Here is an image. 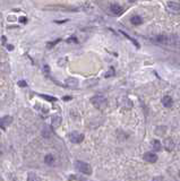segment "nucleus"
I'll list each match as a JSON object with an SVG mask.
<instances>
[{
    "mask_svg": "<svg viewBox=\"0 0 180 181\" xmlns=\"http://www.w3.org/2000/svg\"><path fill=\"white\" fill-rule=\"evenodd\" d=\"M61 117L60 115H58V114H56V115H53L51 119V124H52V127L53 128H58L60 124H61Z\"/></svg>",
    "mask_w": 180,
    "mask_h": 181,
    "instance_id": "nucleus-12",
    "label": "nucleus"
},
{
    "mask_svg": "<svg viewBox=\"0 0 180 181\" xmlns=\"http://www.w3.org/2000/svg\"><path fill=\"white\" fill-rule=\"evenodd\" d=\"M152 147H153V150L155 152H160V150H162V144H161V142L158 139H153L152 140Z\"/></svg>",
    "mask_w": 180,
    "mask_h": 181,
    "instance_id": "nucleus-14",
    "label": "nucleus"
},
{
    "mask_svg": "<svg viewBox=\"0 0 180 181\" xmlns=\"http://www.w3.org/2000/svg\"><path fill=\"white\" fill-rule=\"evenodd\" d=\"M27 181H41V179H40V177L37 174L33 173V172H30L28 176H27Z\"/></svg>",
    "mask_w": 180,
    "mask_h": 181,
    "instance_id": "nucleus-15",
    "label": "nucleus"
},
{
    "mask_svg": "<svg viewBox=\"0 0 180 181\" xmlns=\"http://www.w3.org/2000/svg\"><path fill=\"white\" fill-rule=\"evenodd\" d=\"M63 100H66V101H68V100H72V96H65V98H63Z\"/></svg>",
    "mask_w": 180,
    "mask_h": 181,
    "instance_id": "nucleus-28",
    "label": "nucleus"
},
{
    "mask_svg": "<svg viewBox=\"0 0 180 181\" xmlns=\"http://www.w3.org/2000/svg\"><path fill=\"white\" fill-rule=\"evenodd\" d=\"M163 145H164V148L168 150V152H171V150H173V148H175V142H173V139H171V138H167V139L164 140Z\"/></svg>",
    "mask_w": 180,
    "mask_h": 181,
    "instance_id": "nucleus-10",
    "label": "nucleus"
},
{
    "mask_svg": "<svg viewBox=\"0 0 180 181\" xmlns=\"http://www.w3.org/2000/svg\"><path fill=\"white\" fill-rule=\"evenodd\" d=\"M151 41H154L156 43H159V44H176L178 40H177L176 36H168L163 35V34H160V35L152 37Z\"/></svg>",
    "mask_w": 180,
    "mask_h": 181,
    "instance_id": "nucleus-1",
    "label": "nucleus"
},
{
    "mask_svg": "<svg viewBox=\"0 0 180 181\" xmlns=\"http://www.w3.org/2000/svg\"><path fill=\"white\" fill-rule=\"evenodd\" d=\"M67 42H75V43H77V40H76L74 36H72V37H70V39H68Z\"/></svg>",
    "mask_w": 180,
    "mask_h": 181,
    "instance_id": "nucleus-24",
    "label": "nucleus"
},
{
    "mask_svg": "<svg viewBox=\"0 0 180 181\" xmlns=\"http://www.w3.org/2000/svg\"><path fill=\"white\" fill-rule=\"evenodd\" d=\"M65 86L68 88H76L78 86V79L75 77H69L65 80Z\"/></svg>",
    "mask_w": 180,
    "mask_h": 181,
    "instance_id": "nucleus-8",
    "label": "nucleus"
},
{
    "mask_svg": "<svg viewBox=\"0 0 180 181\" xmlns=\"http://www.w3.org/2000/svg\"><path fill=\"white\" fill-rule=\"evenodd\" d=\"M53 161H55V157H53V155H51V154H48V155L44 157V162H46V164H52Z\"/></svg>",
    "mask_w": 180,
    "mask_h": 181,
    "instance_id": "nucleus-17",
    "label": "nucleus"
},
{
    "mask_svg": "<svg viewBox=\"0 0 180 181\" xmlns=\"http://www.w3.org/2000/svg\"><path fill=\"white\" fill-rule=\"evenodd\" d=\"M68 137H69V140L74 144H81L84 140V135L78 133V131H72L68 135Z\"/></svg>",
    "mask_w": 180,
    "mask_h": 181,
    "instance_id": "nucleus-4",
    "label": "nucleus"
},
{
    "mask_svg": "<svg viewBox=\"0 0 180 181\" xmlns=\"http://www.w3.org/2000/svg\"><path fill=\"white\" fill-rule=\"evenodd\" d=\"M179 177H180V172H179Z\"/></svg>",
    "mask_w": 180,
    "mask_h": 181,
    "instance_id": "nucleus-30",
    "label": "nucleus"
},
{
    "mask_svg": "<svg viewBox=\"0 0 180 181\" xmlns=\"http://www.w3.org/2000/svg\"><path fill=\"white\" fill-rule=\"evenodd\" d=\"M129 1H130V2H135V1H136V0H129Z\"/></svg>",
    "mask_w": 180,
    "mask_h": 181,
    "instance_id": "nucleus-29",
    "label": "nucleus"
},
{
    "mask_svg": "<svg viewBox=\"0 0 180 181\" xmlns=\"http://www.w3.org/2000/svg\"><path fill=\"white\" fill-rule=\"evenodd\" d=\"M144 161L149 162V163H155L158 161V155L153 153V152H146L144 155H143Z\"/></svg>",
    "mask_w": 180,
    "mask_h": 181,
    "instance_id": "nucleus-7",
    "label": "nucleus"
},
{
    "mask_svg": "<svg viewBox=\"0 0 180 181\" xmlns=\"http://www.w3.org/2000/svg\"><path fill=\"white\" fill-rule=\"evenodd\" d=\"M43 98H46V100H48V101H50V102H55V101H57L56 98H52V96H49V95H41Z\"/></svg>",
    "mask_w": 180,
    "mask_h": 181,
    "instance_id": "nucleus-19",
    "label": "nucleus"
},
{
    "mask_svg": "<svg viewBox=\"0 0 180 181\" xmlns=\"http://www.w3.org/2000/svg\"><path fill=\"white\" fill-rule=\"evenodd\" d=\"M6 42H7V39H6V36H1V44H2V45H5L6 44Z\"/></svg>",
    "mask_w": 180,
    "mask_h": 181,
    "instance_id": "nucleus-23",
    "label": "nucleus"
},
{
    "mask_svg": "<svg viewBox=\"0 0 180 181\" xmlns=\"http://www.w3.org/2000/svg\"><path fill=\"white\" fill-rule=\"evenodd\" d=\"M91 103L99 110H104V109L108 107V101L107 98L102 96V95H95L91 98Z\"/></svg>",
    "mask_w": 180,
    "mask_h": 181,
    "instance_id": "nucleus-2",
    "label": "nucleus"
},
{
    "mask_svg": "<svg viewBox=\"0 0 180 181\" xmlns=\"http://www.w3.org/2000/svg\"><path fill=\"white\" fill-rule=\"evenodd\" d=\"M75 166H76V170L78 172H82L84 174H91L92 173V168L91 165L86 163V162H83V161H76L75 162Z\"/></svg>",
    "mask_w": 180,
    "mask_h": 181,
    "instance_id": "nucleus-3",
    "label": "nucleus"
},
{
    "mask_svg": "<svg viewBox=\"0 0 180 181\" xmlns=\"http://www.w3.org/2000/svg\"><path fill=\"white\" fill-rule=\"evenodd\" d=\"M43 70L46 72H50V67H49V66H44V67H43Z\"/></svg>",
    "mask_w": 180,
    "mask_h": 181,
    "instance_id": "nucleus-25",
    "label": "nucleus"
},
{
    "mask_svg": "<svg viewBox=\"0 0 180 181\" xmlns=\"http://www.w3.org/2000/svg\"><path fill=\"white\" fill-rule=\"evenodd\" d=\"M7 49H8L9 51H13V50H14V47H13V45H10V44H8V45H7Z\"/></svg>",
    "mask_w": 180,
    "mask_h": 181,
    "instance_id": "nucleus-27",
    "label": "nucleus"
},
{
    "mask_svg": "<svg viewBox=\"0 0 180 181\" xmlns=\"http://www.w3.org/2000/svg\"><path fill=\"white\" fill-rule=\"evenodd\" d=\"M112 75H114V68L111 67V69H110V72H107V74H105V77L108 78V77H110V76H112Z\"/></svg>",
    "mask_w": 180,
    "mask_h": 181,
    "instance_id": "nucleus-21",
    "label": "nucleus"
},
{
    "mask_svg": "<svg viewBox=\"0 0 180 181\" xmlns=\"http://www.w3.org/2000/svg\"><path fill=\"white\" fill-rule=\"evenodd\" d=\"M130 23H131L133 25L138 26V25H140V24L143 23V18H142L140 16H138V15H135V16H133V17L130 18Z\"/></svg>",
    "mask_w": 180,
    "mask_h": 181,
    "instance_id": "nucleus-13",
    "label": "nucleus"
},
{
    "mask_svg": "<svg viewBox=\"0 0 180 181\" xmlns=\"http://www.w3.org/2000/svg\"><path fill=\"white\" fill-rule=\"evenodd\" d=\"M11 122H13V117H10V115H5V117H2L1 120H0L1 128H2V129H6V127H8Z\"/></svg>",
    "mask_w": 180,
    "mask_h": 181,
    "instance_id": "nucleus-9",
    "label": "nucleus"
},
{
    "mask_svg": "<svg viewBox=\"0 0 180 181\" xmlns=\"http://www.w3.org/2000/svg\"><path fill=\"white\" fill-rule=\"evenodd\" d=\"M18 21H19V23H22V24H26V23H27V18L24 17V16H21V17L18 18Z\"/></svg>",
    "mask_w": 180,
    "mask_h": 181,
    "instance_id": "nucleus-22",
    "label": "nucleus"
},
{
    "mask_svg": "<svg viewBox=\"0 0 180 181\" xmlns=\"http://www.w3.org/2000/svg\"><path fill=\"white\" fill-rule=\"evenodd\" d=\"M18 86H19V87H26V86H27V83H26L25 80H23V79H22V80H18Z\"/></svg>",
    "mask_w": 180,
    "mask_h": 181,
    "instance_id": "nucleus-20",
    "label": "nucleus"
},
{
    "mask_svg": "<svg viewBox=\"0 0 180 181\" xmlns=\"http://www.w3.org/2000/svg\"><path fill=\"white\" fill-rule=\"evenodd\" d=\"M110 11L112 13L113 15L120 16V15H122V14H124L125 9L120 5H117V4H112V5L110 6Z\"/></svg>",
    "mask_w": 180,
    "mask_h": 181,
    "instance_id": "nucleus-6",
    "label": "nucleus"
},
{
    "mask_svg": "<svg viewBox=\"0 0 180 181\" xmlns=\"http://www.w3.org/2000/svg\"><path fill=\"white\" fill-rule=\"evenodd\" d=\"M152 181H162V178L161 177H155V178H153Z\"/></svg>",
    "mask_w": 180,
    "mask_h": 181,
    "instance_id": "nucleus-26",
    "label": "nucleus"
},
{
    "mask_svg": "<svg viewBox=\"0 0 180 181\" xmlns=\"http://www.w3.org/2000/svg\"><path fill=\"white\" fill-rule=\"evenodd\" d=\"M120 33H121V34H122V35H124L125 37H127V39H128V40H130V41L133 42V44H134V45H136V47H137V48H139V44H138V42L136 41V40H134V39H133V37H131V36H129L128 34H127V33H126V32H122V31H120Z\"/></svg>",
    "mask_w": 180,
    "mask_h": 181,
    "instance_id": "nucleus-16",
    "label": "nucleus"
},
{
    "mask_svg": "<svg viewBox=\"0 0 180 181\" xmlns=\"http://www.w3.org/2000/svg\"><path fill=\"white\" fill-rule=\"evenodd\" d=\"M60 41H61V40H60V39H58V40H56V41H53V42H48L46 48H48V49H51V48H53L58 42H60Z\"/></svg>",
    "mask_w": 180,
    "mask_h": 181,
    "instance_id": "nucleus-18",
    "label": "nucleus"
},
{
    "mask_svg": "<svg viewBox=\"0 0 180 181\" xmlns=\"http://www.w3.org/2000/svg\"><path fill=\"white\" fill-rule=\"evenodd\" d=\"M167 8H168V10H169L171 14H175V15L180 14V4H178V2L170 1V2H168V5H167Z\"/></svg>",
    "mask_w": 180,
    "mask_h": 181,
    "instance_id": "nucleus-5",
    "label": "nucleus"
},
{
    "mask_svg": "<svg viewBox=\"0 0 180 181\" xmlns=\"http://www.w3.org/2000/svg\"><path fill=\"white\" fill-rule=\"evenodd\" d=\"M162 104L164 105L165 108H171L173 105V100L169 95H165V96L162 98Z\"/></svg>",
    "mask_w": 180,
    "mask_h": 181,
    "instance_id": "nucleus-11",
    "label": "nucleus"
}]
</instances>
